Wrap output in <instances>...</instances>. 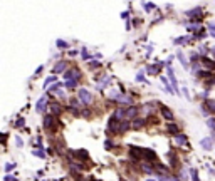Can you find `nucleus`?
<instances>
[{
  "label": "nucleus",
  "instance_id": "f257e3e1",
  "mask_svg": "<svg viewBox=\"0 0 215 181\" xmlns=\"http://www.w3.org/2000/svg\"><path fill=\"white\" fill-rule=\"evenodd\" d=\"M57 126H59L57 116H54V114H46V116L42 117V127H44V131L52 133V131H56V127Z\"/></svg>",
  "mask_w": 215,
  "mask_h": 181
},
{
  "label": "nucleus",
  "instance_id": "f03ea898",
  "mask_svg": "<svg viewBox=\"0 0 215 181\" xmlns=\"http://www.w3.org/2000/svg\"><path fill=\"white\" fill-rule=\"evenodd\" d=\"M77 99H81V102H82L84 106H89V104L93 102V94L89 92L87 89H79V91H77Z\"/></svg>",
  "mask_w": 215,
  "mask_h": 181
},
{
  "label": "nucleus",
  "instance_id": "7ed1b4c3",
  "mask_svg": "<svg viewBox=\"0 0 215 181\" xmlns=\"http://www.w3.org/2000/svg\"><path fill=\"white\" fill-rule=\"evenodd\" d=\"M158 109H160L161 117H163V119H167L168 122H171V121L175 119V114H173V111H171V109H170L168 106H165V104H160V106H158Z\"/></svg>",
  "mask_w": 215,
  "mask_h": 181
},
{
  "label": "nucleus",
  "instance_id": "20e7f679",
  "mask_svg": "<svg viewBox=\"0 0 215 181\" xmlns=\"http://www.w3.org/2000/svg\"><path fill=\"white\" fill-rule=\"evenodd\" d=\"M129 158L133 161H140L141 158H145V149L138 146H129Z\"/></svg>",
  "mask_w": 215,
  "mask_h": 181
},
{
  "label": "nucleus",
  "instance_id": "39448f33",
  "mask_svg": "<svg viewBox=\"0 0 215 181\" xmlns=\"http://www.w3.org/2000/svg\"><path fill=\"white\" fill-rule=\"evenodd\" d=\"M200 109L203 111L205 116H208V114H215V99H205V102L202 104Z\"/></svg>",
  "mask_w": 215,
  "mask_h": 181
},
{
  "label": "nucleus",
  "instance_id": "423d86ee",
  "mask_svg": "<svg viewBox=\"0 0 215 181\" xmlns=\"http://www.w3.org/2000/svg\"><path fill=\"white\" fill-rule=\"evenodd\" d=\"M67 154L69 156H76L74 159H77L81 163V161H87L89 159V153L87 151H84V149H76V151H67Z\"/></svg>",
  "mask_w": 215,
  "mask_h": 181
},
{
  "label": "nucleus",
  "instance_id": "0eeeda50",
  "mask_svg": "<svg viewBox=\"0 0 215 181\" xmlns=\"http://www.w3.org/2000/svg\"><path fill=\"white\" fill-rule=\"evenodd\" d=\"M82 75H81V71L77 69V67H72V69H67L66 72H64V79L69 80V79H76L79 80Z\"/></svg>",
  "mask_w": 215,
  "mask_h": 181
},
{
  "label": "nucleus",
  "instance_id": "6e6552de",
  "mask_svg": "<svg viewBox=\"0 0 215 181\" xmlns=\"http://www.w3.org/2000/svg\"><path fill=\"white\" fill-rule=\"evenodd\" d=\"M161 67H163V62H155V64H148L146 72L150 75H156V74L161 72Z\"/></svg>",
  "mask_w": 215,
  "mask_h": 181
},
{
  "label": "nucleus",
  "instance_id": "1a4fd4ad",
  "mask_svg": "<svg viewBox=\"0 0 215 181\" xmlns=\"http://www.w3.org/2000/svg\"><path fill=\"white\" fill-rule=\"evenodd\" d=\"M168 75H170V82H171V87L176 96H180V89H178V82H176V77H175V72L171 67H168Z\"/></svg>",
  "mask_w": 215,
  "mask_h": 181
},
{
  "label": "nucleus",
  "instance_id": "9d476101",
  "mask_svg": "<svg viewBox=\"0 0 215 181\" xmlns=\"http://www.w3.org/2000/svg\"><path fill=\"white\" fill-rule=\"evenodd\" d=\"M187 15H188V19L198 20L202 15H203V8H202V7H195V8H192V10H188Z\"/></svg>",
  "mask_w": 215,
  "mask_h": 181
},
{
  "label": "nucleus",
  "instance_id": "9b49d317",
  "mask_svg": "<svg viewBox=\"0 0 215 181\" xmlns=\"http://www.w3.org/2000/svg\"><path fill=\"white\" fill-rule=\"evenodd\" d=\"M49 109H51V113H52L54 116H57V117H59L60 114H62V111H64V109H62V106H60L59 102H56V101L49 104Z\"/></svg>",
  "mask_w": 215,
  "mask_h": 181
},
{
  "label": "nucleus",
  "instance_id": "f8f14e48",
  "mask_svg": "<svg viewBox=\"0 0 215 181\" xmlns=\"http://www.w3.org/2000/svg\"><path fill=\"white\" fill-rule=\"evenodd\" d=\"M175 144H178V146H187L188 144V136L187 134H183V133L176 134V136H175Z\"/></svg>",
  "mask_w": 215,
  "mask_h": 181
},
{
  "label": "nucleus",
  "instance_id": "ddd939ff",
  "mask_svg": "<svg viewBox=\"0 0 215 181\" xmlns=\"http://www.w3.org/2000/svg\"><path fill=\"white\" fill-rule=\"evenodd\" d=\"M202 66L205 67L207 71H214L215 69V60L208 59L207 55H203V57H202Z\"/></svg>",
  "mask_w": 215,
  "mask_h": 181
},
{
  "label": "nucleus",
  "instance_id": "4468645a",
  "mask_svg": "<svg viewBox=\"0 0 215 181\" xmlns=\"http://www.w3.org/2000/svg\"><path fill=\"white\" fill-rule=\"evenodd\" d=\"M46 107H47V99H46V96H42V97L37 101V104H35V111H37V113H44Z\"/></svg>",
  "mask_w": 215,
  "mask_h": 181
},
{
  "label": "nucleus",
  "instance_id": "2eb2a0df",
  "mask_svg": "<svg viewBox=\"0 0 215 181\" xmlns=\"http://www.w3.org/2000/svg\"><path fill=\"white\" fill-rule=\"evenodd\" d=\"M146 122H148L146 117H136V119H133V129L134 131H138V129H141Z\"/></svg>",
  "mask_w": 215,
  "mask_h": 181
},
{
  "label": "nucleus",
  "instance_id": "dca6fc26",
  "mask_svg": "<svg viewBox=\"0 0 215 181\" xmlns=\"http://www.w3.org/2000/svg\"><path fill=\"white\" fill-rule=\"evenodd\" d=\"M66 67H67V62L66 60H59L56 66H54L52 69V74H59V72H64L66 71Z\"/></svg>",
  "mask_w": 215,
  "mask_h": 181
},
{
  "label": "nucleus",
  "instance_id": "f3484780",
  "mask_svg": "<svg viewBox=\"0 0 215 181\" xmlns=\"http://www.w3.org/2000/svg\"><path fill=\"white\" fill-rule=\"evenodd\" d=\"M136 116H138V107L133 104L126 109V119H136Z\"/></svg>",
  "mask_w": 215,
  "mask_h": 181
},
{
  "label": "nucleus",
  "instance_id": "a211bd4d",
  "mask_svg": "<svg viewBox=\"0 0 215 181\" xmlns=\"http://www.w3.org/2000/svg\"><path fill=\"white\" fill-rule=\"evenodd\" d=\"M131 127H133V122H129V119L121 121V122H119V134L121 133H128Z\"/></svg>",
  "mask_w": 215,
  "mask_h": 181
},
{
  "label": "nucleus",
  "instance_id": "6ab92c4d",
  "mask_svg": "<svg viewBox=\"0 0 215 181\" xmlns=\"http://www.w3.org/2000/svg\"><path fill=\"white\" fill-rule=\"evenodd\" d=\"M200 146L205 149V151H210L212 147H214V141H212V138H203V139L200 141Z\"/></svg>",
  "mask_w": 215,
  "mask_h": 181
},
{
  "label": "nucleus",
  "instance_id": "aec40b11",
  "mask_svg": "<svg viewBox=\"0 0 215 181\" xmlns=\"http://www.w3.org/2000/svg\"><path fill=\"white\" fill-rule=\"evenodd\" d=\"M156 153H155L153 149H145V159L150 161V163H156Z\"/></svg>",
  "mask_w": 215,
  "mask_h": 181
},
{
  "label": "nucleus",
  "instance_id": "412c9836",
  "mask_svg": "<svg viewBox=\"0 0 215 181\" xmlns=\"http://www.w3.org/2000/svg\"><path fill=\"white\" fill-rule=\"evenodd\" d=\"M197 75H198L200 79H203V80H208V79H212V77H215L214 74H212V71H198Z\"/></svg>",
  "mask_w": 215,
  "mask_h": 181
},
{
  "label": "nucleus",
  "instance_id": "4be33fe9",
  "mask_svg": "<svg viewBox=\"0 0 215 181\" xmlns=\"http://www.w3.org/2000/svg\"><path fill=\"white\" fill-rule=\"evenodd\" d=\"M167 131L170 134H173V136H176V134H180V127L176 126V124H173V122H170L167 126Z\"/></svg>",
  "mask_w": 215,
  "mask_h": 181
},
{
  "label": "nucleus",
  "instance_id": "5701e85b",
  "mask_svg": "<svg viewBox=\"0 0 215 181\" xmlns=\"http://www.w3.org/2000/svg\"><path fill=\"white\" fill-rule=\"evenodd\" d=\"M141 169H143V173H146V174H153L155 173V169H153V164H150V163H148V164H146V163H143V164H141Z\"/></svg>",
  "mask_w": 215,
  "mask_h": 181
},
{
  "label": "nucleus",
  "instance_id": "b1692460",
  "mask_svg": "<svg viewBox=\"0 0 215 181\" xmlns=\"http://www.w3.org/2000/svg\"><path fill=\"white\" fill-rule=\"evenodd\" d=\"M114 116H116L119 121H124V119H126V111H124V109H121V107H116Z\"/></svg>",
  "mask_w": 215,
  "mask_h": 181
},
{
  "label": "nucleus",
  "instance_id": "393cba45",
  "mask_svg": "<svg viewBox=\"0 0 215 181\" xmlns=\"http://www.w3.org/2000/svg\"><path fill=\"white\" fill-rule=\"evenodd\" d=\"M176 57H178V60L181 62V66H183V69H188V67H190V64H188V60L185 59V55H183V52H176Z\"/></svg>",
  "mask_w": 215,
  "mask_h": 181
},
{
  "label": "nucleus",
  "instance_id": "a878e982",
  "mask_svg": "<svg viewBox=\"0 0 215 181\" xmlns=\"http://www.w3.org/2000/svg\"><path fill=\"white\" fill-rule=\"evenodd\" d=\"M170 166H171V169H178V156L176 154H170Z\"/></svg>",
  "mask_w": 215,
  "mask_h": 181
},
{
  "label": "nucleus",
  "instance_id": "bb28decb",
  "mask_svg": "<svg viewBox=\"0 0 215 181\" xmlns=\"http://www.w3.org/2000/svg\"><path fill=\"white\" fill-rule=\"evenodd\" d=\"M187 29L190 32H198V29H200V20H193V24L187 25Z\"/></svg>",
  "mask_w": 215,
  "mask_h": 181
},
{
  "label": "nucleus",
  "instance_id": "cd10ccee",
  "mask_svg": "<svg viewBox=\"0 0 215 181\" xmlns=\"http://www.w3.org/2000/svg\"><path fill=\"white\" fill-rule=\"evenodd\" d=\"M188 42H190V37H187V35H183V37H180V39L173 40L175 45H183V44H188Z\"/></svg>",
  "mask_w": 215,
  "mask_h": 181
},
{
  "label": "nucleus",
  "instance_id": "c85d7f7f",
  "mask_svg": "<svg viewBox=\"0 0 215 181\" xmlns=\"http://www.w3.org/2000/svg\"><path fill=\"white\" fill-rule=\"evenodd\" d=\"M56 45H57V49H69V44H67L66 40H62V39L56 40Z\"/></svg>",
  "mask_w": 215,
  "mask_h": 181
},
{
  "label": "nucleus",
  "instance_id": "c756f323",
  "mask_svg": "<svg viewBox=\"0 0 215 181\" xmlns=\"http://www.w3.org/2000/svg\"><path fill=\"white\" fill-rule=\"evenodd\" d=\"M161 82H163V84H165V89H167V92H168V94H175V91H173V87L170 86V82H168V80L165 79V77H161Z\"/></svg>",
  "mask_w": 215,
  "mask_h": 181
},
{
  "label": "nucleus",
  "instance_id": "7c9ffc66",
  "mask_svg": "<svg viewBox=\"0 0 215 181\" xmlns=\"http://www.w3.org/2000/svg\"><path fill=\"white\" fill-rule=\"evenodd\" d=\"M77 82H79V80L69 79V80H66V84H64V86H66L67 89H74V87H77Z\"/></svg>",
  "mask_w": 215,
  "mask_h": 181
},
{
  "label": "nucleus",
  "instance_id": "2f4dec72",
  "mask_svg": "<svg viewBox=\"0 0 215 181\" xmlns=\"http://www.w3.org/2000/svg\"><path fill=\"white\" fill-rule=\"evenodd\" d=\"M32 154H34V156H37V158H40V159H44V158H46V153H44V149H42V147H40V149H34Z\"/></svg>",
  "mask_w": 215,
  "mask_h": 181
},
{
  "label": "nucleus",
  "instance_id": "473e14b6",
  "mask_svg": "<svg viewBox=\"0 0 215 181\" xmlns=\"http://www.w3.org/2000/svg\"><path fill=\"white\" fill-rule=\"evenodd\" d=\"M190 176H192V180H193V181H200V180H198V171H197L195 168L190 169Z\"/></svg>",
  "mask_w": 215,
  "mask_h": 181
},
{
  "label": "nucleus",
  "instance_id": "72a5a7b5",
  "mask_svg": "<svg viewBox=\"0 0 215 181\" xmlns=\"http://www.w3.org/2000/svg\"><path fill=\"white\" fill-rule=\"evenodd\" d=\"M99 67H101L99 60H91V62H89V69H99Z\"/></svg>",
  "mask_w": 215,
  "mask_h": 181
},
{
  "label": "nucleus",
  "instance_id": "f704fd0d",
  "mask_svg": "<svg viewBox=\"0 0 215 181\" xmlns=\"http://www.w3.org/2000/svg\"><path fill=\"white\" fill-rule=\"evenodd\" d=\"M4 169H5V173H10L12 169H15V163H7L4 166Z\"/></svg>",
  "mask_w": 215,
  "mask_h": 181
},
{
  "label": "nucleus",
  "instance_id": "c9c22d12",
  "mask_svg": "<svg viewBox=\"0 0 215 181\" xmlns=\"http://www.w3.org/2000/svg\"><path fill=\"white\" fill-rule=\"evenodd\" d=\"M205 37H207V32H205V30H198V32L195 34V39H205Z\"/></svg>",
  "mask_w": 215,
  "mask_h": 181
},
{
  "label": "nucleus",
  "instance_id": "e433bc0d",
  "mask_svg": "<svg viewBox=\"0 0 215 181\" xmlns=\"http://www.w3.org/2000/svg\"><path fill=\"white\" fill-rule=\"evenodd\" d=\"M113 146H114V143L109 139V138H106V141H104V147H106V149H113Z\"/></svg>",
  "mask_w": 215,
  "mask_h": 181
},
{
  "label": "nucleus",
  "instance_id": "4c0bfd02",
  "mask_svg": "<svg viewBox=\"0 0 215 181\" xmlns=\"http://www.w3.org/2000/svg\"><path fill=\"white\" fill-rule=\"evenodd\" d=\"M207 126H208V127H210V129H212V131L215 133V119H214V117H210V119L207 121Z\"/></svg>",
  "mask_w": 215,
  "mask_h": 181
},
{
  "label": "nucleus",
  "instance_id": "58836bf2",
  "mask_svg": "<svg viewBox=\"0 0 215 181\" xmlns=\"http://www.w3.org/2000/svg\"><path fill=\"white\" fill-rule=\"evenodd\" d=\"M56 80H57V77H54V75H52V77H47V79H46V82H44V86H51V84H52V82H56Z\"/></svg>",
  "mask_w": 215,
  "mask_h": 181
},
{
  "label": "nucleus",
  "instance_id": "ea45409f",
  "mask_svg": "<svg viewBox=\"0 0 215 181\" xmlns=\"http://www.w3.org/2000/svg\"><path fill=\"white\" fill-rule=\"evenodd\" d=\"M208 32H210V35L215 39V24H208Z\"/></svg>",
  "mask_w": 215,
  "mask_h": 181
},
{
  "label": "nucleus",
  "instance_id": "a19ab883",
  "mask_svg": "<svg viewBox=\"0 0 215 181\" xmlns=\"http://www.w3.org/2000/svg\"><path fill=\"white\" fill-rule=\"evenodd\" d=\"M143 7L146 8V12H151V10L155 8V5H153V3H146V2H143Z\"/></svg>",
  "mask_w": 215,
  "mask_h": 181
},
{
  "label": "nucleus",
  "instance_id": "79ce46f5",
  "mask_svg": "<svg viewBox=\"0 0 215 181\" xmlns=\"http://www.w3.org/2000/svg\"><path fill=\"white\" fill-rule=\"evenodd\" d=\"M81 116H84V117H87V119H89L91 111H89V109H81Z\"/></svg>",
  "mask_w": 215,
  "mask_h": 181
},
{
  "label": "nucleus",
  "instance_id": "37998d69",
  "mask_svg": "<svg viewBox=\"0 0 215 181\" xmlns=\"http://www.w3.org/2000/svg\"><path fill=\"white\" fill-rule=\"evenodd\" d=\"M4 181H19L15 176H10V174H7L5 178H4Z\"/></svg>",
  "mask_w": 215,
  "mask_h": 181
},
{
  "label": "nucleus",
  "instance_id": "c03bdc74",
  "mask_svg": "<svg viewBox=\"0 0 215 181\" xmlns=\"http://www.w3.org/2000/svg\"><path fill=\"white\" fill-rule=\"evenodd\" d=\"M15 143H17V147H22V146H24V143H22V139H20L19 136H15Z\"/></svg>",
  "mask_w": 215,
  "mask_h": 181
},
{
  "label": "nucleus",
  "instance_id": "a18cd8bd",
  "mask_svg": "<svg viewBox=\"0 0 215 181\" xmlns=\"http://www.w3.org/2000/svg\"><path fill=\"white\" fill-rule=\"evenodd\" d=\"M81 55H82V59H89V54H87L86 49H82V50H81Z\"/></svg>",
  "mask_w": 215,
  "mask_h": 181
},
{
  "label": "nucleus",
  "instance_id": "49530a36",
  "mask_svg": "<svg viewBox=\"0 0 215 181\" xmlns=\"http://www.w3.org/2000/svg\"><path fill=\"white\" fill-rule=\"evenodd\" d=\"M136 80H138V82H143V80H145V75H143V72H140L138 75H136Z\"/></svg>",
  "mask_w": 215,
  "mask_h": 181
},
{
  "label": "nucleus",
  "instance_id": "de8ad7c7",
  "mask_svg": "<svg viewBox=\"0 0 215 181\" xmlns=\"http://www.w3.org/2000/svg\"><path fill=\"white\" fill-rule=\"evenodd\" d=\"M181 91H183V96H185L187 99H190V92H188V89H187V87H183Z\"/></svg>",
  "mask_w": 215,
  "mask_h": 181
},
{
  "label": "nucleus",
  "instance_id": "09e8293b",
  "mask_svg": "<svg viewBox=\"0 0 215 181\" xmlns=\"http://www.w3.org/2000/svg\"><path fill=\"white\" fill-rule=\"evenodd\" d=\"M42 69H44V66H40V67H37V71H35V74H34V77H37L40 72H42Z\"/></svg>",
  "mask_w": 215,
  "mask_h": 181
},
{
  "label": "nucleus",
  "instance_id": "8fccbe9b",
  "mask_svg": "<svg viewBox=\"0 0 215 181\" xmlns=\"http://www.w3.org/2000/svg\"><path fill=\"white\" fill-rule=\"evenodd\" d=\"M22 124H24V119H22V117H20V119L17 121V122H15V127H19V126H22Z\"/></svg>",
  "mask_w": 215,
  "mask_h": 181
},
{
  "label": "nucleus",
  "instance_id": "3c124183",
  "mask_svg": "<svg viewBox=\"0 0 215 181\" xmlns=\"http://www.w3.org/2000/svg\"><path fill=\"white\" fill-rule=\"evenodd\" d=\"M207 96H208V92H207V91H203V92H200V97H203V99H208Z\"/></svg>",
  "mask_w": 215,
  "mask_h": 181
},
{
  "label": "nucleus",
  "instance_id": "603ef678",
  "mask_svg": "<svg viewBox=\"0 0 215 181\" xmlns=\"http://www.w3.org/2000/svg\"><path fill=\"white\" fill-rule=\"evenodd\" d=\"M87 181H99V180H96V178H89Z\"/></svg>",
  "mask_w": 215,
  "mask_h": 181
},
{
  "label": "nucleus",
  "instance_id": "864d4df0",
  "mask_svg": "<svg viewBox=\"0 0 215 181\" xmlns=\"http://www.w3.org/2000/svg\"><path fill=\"white\" fill-rule=\"evenodd\" d=\"M212 52H214V57H215V47H214V49H212Z\"/></svg>",
  "mask_w": 215,
  "mask_h": 181
},
{
  "label": "nucleus",
  "instance_id": "5fc2aeb1",
  "mask_svg": "<svg viewBox=\"0 0 215 181\" xmlns=\"http://www.w3.org/2000/svg\"><path fill=\"white\" fill-rule=\"evenodd\" d=\"M173 181H181V180H178V178H175V180Z\"/></svg>",
  "mask_w": 215,
  "mask_h": 181
},
{
  "label": "nucleus",
  "instance_id": "6e6d98bb",
  "mask_svg": "<svg viewBox=\"0 0 215 181\" xmlns=\"http://www.w3.org/2000/svg\"><path fill=\"white\" fill-rule=\"evenodd\" d=\"M148 181H153V180H148Z\"/></svg>",
  "mask_w": 215,
  "mask_h": 181
},
{
  "label": "nucleus",
  "instance_id": "4d7b16f0",
  "mask_svg": "<svg viewBox=\"0 0 215 181\" xmlns=\"http://www.w3.org/2000/svg\"><path fill=\"white\" fill-rule=\"evenodd\" d=\"M121 181H126V180H121Z\"/></svg>",
  "mask_w": 215,
  "mask_h": 181
}]
</instances>
